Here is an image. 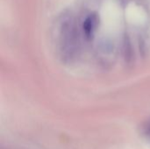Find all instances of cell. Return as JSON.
I'll return each instance as SVG.
<instances>
[{
  "mask_svg": "<svg viewBox=\"0 0 150 149\" xmlns=\"http://www.w3.org/2000/svg\"><path fill=\"white\" fill-rule=\"evenodd\" d=\"M98 25V18L96 14L89 15L83 21V33L87 39H91L97 30Z\"/></svg>",
  "mask_w": 150,
  "mask_h": 149,
  "instance_id": "obj_1",
  "label": "cell"
},
{
  "mask_svg": "<svg viewBox=\"0 0 150 149\" xmlns=\"http://www.w3.org/2000/svg\"><path fill=\"white\" fill-rule=\"evenodd\" d=\"M143 133L147 139L150 140V120L147 122V124H145L143 127Z\"/></svg>",
  "mask_w": 150,
  "mask_h": 149,
  "instance_id": "obj_2",
  "label": "cell"
}]
</instances>
